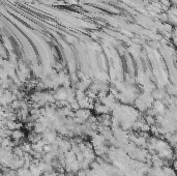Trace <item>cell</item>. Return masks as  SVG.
<instances>
[{"instance_id": "cell-1", "label": "cell", "mask_w": 177, "mask_h": 176, "mask_svg": "<svg viewBox=\"0 0 177 176\" xmlns=\"http://www.w3.org/2000/svg\"><path fill=\"white\" fill-rule=\"evenodd\" d=\"M165 138H166L167 142H168L171 146H173L174 148L177 147V132L168 133L166 136H165Z\"/></svg>"}, {"instance_id": "cell-2", "label": "cell", "mask_w": 177, "mask_h": 176, "mask_svg": "<svg viewBox=\"0 0 177 176\" xmlns=\"http://www.w3.org/2000/svg\"><path fill=\"white\" fill-rule=\"evenodd\" d=\"M56 176H66V175H65V173H59L58 172V174H57Z\"/></svg>"}]
</instances>
